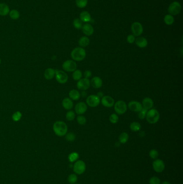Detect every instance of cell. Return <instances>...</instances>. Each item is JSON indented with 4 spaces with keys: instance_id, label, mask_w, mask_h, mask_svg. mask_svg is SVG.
I'll use <instances>...</instances> for the list:
<instances>
[{
    "instance_id": "6da1fadb",
    "label": "cell",
    "mask_w": 183,
    "mask_h": 184,
    "mask_svg": "<svg viewBox=\"0 0 183 184\" xmlns=\"http://www.w3.org/2000/svg\"><path fill=\"white\" fill-rule=\"evenodd\" d=\"M53 129L56 135L59 137L65 136L68 131V127L66 123L61 121L56 122L53 125Z\"/></svg>"
},
{
    "instance_id": "7a4b0ae2",
    "label": "cell",
    "mask_w": 183,
    "mask_h": 184,
    "mask_svg": "<svg viewBox=\"0 0 183 184\" xmlns=\"http://www.w3.org/2000/svg\"><path fill=\"white\" fill-rule=\"evenodd\" d=\"M87 53L85 50L81 47H76L71 52V57L75 62H81L85 59Z\"/></svg>"
},
{
    "instance_id": "3957f363",
    "label": "cell",
    "mask_w": 183,
    "mask_h": 184,
    "mask_svg": "<svg viewBox=\"0 0 183 184\" xmlns=\"http://www.w3.org/2000/svg\"><path fill=\"white\" fill-rule=\"evenodd\" d=\"M160 115L159 112L156 109L151 108L148 110L146 118L148 122L150 124L154 125L159 121Z\"/></svg>"
},
{
    "instance_id": "277c9868",
    "label": "cell",
    "mask_w": 183,
    "mask_h": 184,
    "mask_svg": "<svg viewBox=\"0 0 183 184\" xmlns=\"http://www.w3.org/2000/svg\"><path fill=\"white\" fill-rule=\"evenodd\" d=\"M114 108L117 115H122L125 114L127 109V105L126 102L122 100H119L115 103Z\"/></svg>"
},
{
    "instance_id": "5b68a950",
    "label": "cell",
    "mask_w": 183,
    "mask_h": 184,
    "mask_svg": "<svg viewBox=\"0 0 183 184\" xmlns=\"http://www.w3.org/2000/svg\"><path fill=\"white\" fill-rule=\"evenodd\" d=\"M62 69L67 72H73L77 69V64L73 60H67L62 64Z\"/></svg>"
},
{
    "instance_id": "8992f818",
    "label": "cell",
    "mask_w": 183,
    "mask_h": 184,
    "mask_svg": "<svg viewBox=\"0 0 183 184\" xmlns=\"http://www.w3.org/2000/svg\"><path fill=\"white\" fill-rule=\"evenodd\" d=\"M86 170V165L84 161L82 160H77L73 166V170L76 174H82L84 173Z\"/></svg>"
},
{
    "instance_id": "52a82bcc",
    "label": "cell",
    "mask_w": 183,
    "mask_h": 184,
    "mask_svg": "<svg viewBox=\"0 0 183 184\" xmlns=\"http://www.w3.org/2000/svg\"><path fill=\"white\" fill-rule=\"evenodd\" d=\"M86 102V104L90 107L95 108L100 104L101 98H99L97 95H90L87 97Z\"/></svg>"
},
{
    "instance_id": "ba28073f",
    "label": "cell",
    "mask_w": 183,
    "mask_h": 184,
    "mask_svg": "<svg viewBox=\"0 0 183 184\" xmlns=\"http://www.w3.org/2000/svg\"><path fill=\"white\" fill-rule=\"evenodd\" d=\"M55 76L56 81L61 84H65L68 80V76L67 74L63 71L56 70Z\"/></svg>"
},
{
    "instance_id": "9c48e42d",
    "label": "cell",
    "mask_w": 183,
    "mask_h": 184,
    "mask_svg": "<svg viewBox=\"0 0 183 184\" xmlns=\"http://www.w3.org/2000/svg\"><path fill=\"white\" fill-rule=\"evenodd\" d=\"M76 86L79 90L85 91L86 90L88 89L90 87V81L89 79L84 78H82L77 81Z\"/></svg>"
},
{
    "instance_id": "30bf717a",
    "label": "cell",
    "mask_w": 183,
    "mask_h": 184,
    "mask_svg": "<svg viewBox=\"0 0 183 184\" xmlns=\"http://www.w3.org/2000/svg\"><path fill=\"white\" fill-rule=\"evenodd\" d=\"M181 5L178 2H173L172 4H170L169 7L168 8V11L171 15H177L179 13L181 10Z\"/></svg>"
},
{
    "instance_id": "8fae6325",
    "label": "cell",
    "mask_w": 183,
    "mask_h": 184,
    "mask_svg": "<svg viewBox=\"0 0 183 184\" xmlns=\"http://www.w3.org/2000/svg\"><path fill=\"white\" fill-rule=\"evenodd\" d=\"M131 30L134 36H140L144 31L142 24L139 22H134L131 26Z\"/></svg>"
},
{
    "instance_id": "7c38bea8",
    "label": "cell",
    "mask_w": 183,
    "mask_h": 184,
    "mask_svg": "<svg viewBox=\"0 0 183 184\" xmlns=\"http://www.w3.org/2000/svg\"><path fill=\"white\" fill-rule=\"evenodd\" d=\"M153 168L154 171L157 173H161L165 169V164L163 161L156 159L153 163Z\"/></svg>"
},
{
    "instance_id": "4fadbf2b",
    "label": "cell",
    "mask_w": 183,
    "mask_h": 184,
    "mask_svg": "<svg viewBox=\"0 0 183 184\" xmlns=\"http://www.w3.org/2000/svg\"><path fill=\"white\" fill-rule=\"evenodd\" d=\"M101 105L106 108H111L115 105V100L109 96H105L101 98Z\"/></svg>"
},
{
    "instance_id": "5bb4252c",
    "label": "cell",
    "mask_w": 183,
    "mask_h": 184,
    "mask_svg": "<svg viewBox=\"0 0 183 184\" xmlns=\"http://www.w3.org/2000/svg\"><path fill=\"white\" fill-rule=\"evenodd\" d=\"M128 107L131 111L139 113L142 109V105L140 102L137 101H132L128 103Z\"/></svg>"
},
{
    "instance_id": "9a60e30c",
    "label": "cell",
    "mask_w": 183,
    "mask_h": 184,
    "mask_svg": "<svg viewBox=\"0 0 183 184\" xmlns=\"http://www.w3.org/2000/svg\"><path fill=\"white\" fill-rule=\"evenodd\" d=\"M88 105L84 102H79L75 107V111L77 115H83L87 112Z\"/></svg>"
},
{
    "instance_id": "2e32d148",
    "label": "cell",
    "mask_w": 183,
    "mask_h": 184,
    "mask_svg": "<svg viewBox=\"0 0 183 184\" xmlns=\"http://www.w3.org/2000/svg\"><path fill=\"white\" fill-rule=\"evenodd\" d=\"M82 30L83 33L87 36H92L94 32L93 26L90 24H85L84 25H82Z\"/></svg>"
},
{
    "instance_id": "e0dca14e",
    "label": "cell",
    "mask_w": 183,
    "mask_h": 184,
    "mask_svg": "<svg viewBox=\"0 0 183 184\" xmlns=\"http://www.w3.org/2000/svg\"><path fill=\"white\" fill-rule=\"evenodd\" d=\"M90 85H92L94 88H99L103 85V80L98 76H95L91 80Z\"/></svg>"
},
{
    "instance_id": "ac0fdd59",
    "label": "cell",
    "mask_w": 183,
    "mask_h": 184,
    "mask_svg": "<svg viewBox=\"0 0 183 184\" xmlns=\"http://www.w3.org/2000/svg\"><path fill=\"white\" fill-rule=\"evenodd\" d=\"M142 107L147 109L148 110L153 108L154 105V102L150 98H146L142 100Z\"/></svg>"
},
{
    "instance_id": "d6986e66",
    "label": "cell",
    "mask_w": 183,
    "mask_h": 184,
    "mask_svg": "<svg viewBox=\"0 0 183 184\" xmlns=\"http://www.w3.org/2000/svg\"><path fill=\"white\" fill-rule=\"evenodd\" d=\"M135 43L140 48H144L148 45L147 40H146V38L142 37H138L137 39H135Z\"/></svg>"
},
{
    "instance_id": "ffe728a7",
    "label": "cell",
    "mask_w": 183,
    "mask_h": 184,
    "mask_svg": "<svg viewBox=\"0 0 183 184\" xmlns=\"http://www.w3.org/2000/svg\"><path fill=\"white\" fill-rule=\"evenodd\" d=\"M62 105L63 107L68 110H70V109H72L74 105L72 101L68 98H66L63 100Z\"/></svg>"
},
{
    "instance_id": "44dd1931",
    "label": "cell",
    "mask_w": 183,
    "mask_h": 184,
    "mask_svg": "<svg viewBox=\"0 0 183 184\" xmlns=\"http://www.w3.org/2000/svg\"><path fill=\"white\" fill-rule=\"evenodd\" d=\"M56 74V70L52 69V68H49L45 71L44 72V76L46 80H50L52 79Z\"/></svg>"
},
{
    "instance_id": "7402d4cb",
    "label": "cell",
    "mask_w": 183,
    "mask_h": 184,
    "mask_svg": "<svg viewBox=\"0 0 183 184\" xmlns=\"http://www.w3.org/2000/svg\"><path fill=\"white\" fill-rule=\"evenodd\" d=\"M10 12L9 7L6 4H0V16H6Z\"/></svg>"
},
{
    "instance_id": "603a6c76",
    "label": "cell",
    "mask_w": 183,
    "mask_h": 184,
    "mask_svg": "<svg viewBox=\"0 0 183 184\" xmlns=\"http://www.w3.org/2000/svg\"><path fill=\"white\" fill-rule=\"evenodd\" d=\"M69 98L72 100L77 101L80 98L81 94L77 90L72 89L69 93Z\"/></svg>"
},
{
    "instance_id": "cb8c5ba5",
    "label": "cell",
    "mask_w": 183,
    "mask_h": 184,
    "mask_svg": "<svg viewBox=\"0 0 183 184\" xmlns=\"http://www.w3.org/2000/svg\"><path fill=\"white\" fill-rule=\"evenodd\" d=\"M80 17L81 21L84 22H89L92 20L90 14L87 11H82L80 15Z\"/></svg>"
},
{
    "instance_id": "d4e9b609",
    "label": "cell",
    "mask_w": 183,
    "mask_h": 184,
    "mask_svg": "<svg viewBox=\"0 0 183 184\" xmlns=\"http://www.w3.org/2000/svg\"><path fill=\"white\" fill-rule=\"evenodd\" d=\"M90 44V40L88 37L83 36L80 38L79 40V45L81 47H85L88 46Z\"/></svg>"
},
{
    "instance_id": "484cf974",
    "label": "cell",
    "mask_w": 183,
    "mask_h": 184,
    "mask_svg": "<svg viewBox=\"0 0 183 184\" xmlns=\"http://www.w3.org/2000/svg\"><path fill=\"white\" fill-rule=\"evenodd\" d=\"M130 128L132 132H137L140 130L141 129V125L140 123H139L137 122H133L131 123Z\"/></svg>"
},
{
    "instance_id": "4316f807",
    "label": "cell",
    "mask_w": 183,
    "mask_h": 184,
    "mask_svg": "<svg viewBox=\"0 0 183 184\" xmlns=\"http://www.w3.org/2000/svg\"><path fill=\"white\" fill-rule=\"evenodd\" d=\"M129 139V135L127 132H122L119 137V141L121 144H125L127 142Z\"/></svg>"
},
{
    "instance_id": "83f0119b",
    "label": "cell",
    "mask_w": 183,
    "mask_h": 184,
    "mask_svg": "<svg viewBox=\"0 0 183 184\" xmlns=\"http://www.w3.org/2000/svg\"><path fill=\"white\" fill-rule=\"evenodd\" d=\"M82 74L81 71L79 70V69H76L75 71H74L72 74V79H74L75 81H79L80 79H82Z\"/></svg>"
},
{
    "instance_id": "f1b7e54d",
    "label": "cell",
    "mask_w": 183,
    "mask_h": 184,
    "mask_svg": "<svg viewBox=\"0 0 183 184\" xmlns=\"http://www.w3.org/2000/svg\"><path fill=\"white\" fill-rule=\"evenodd\" d=\"M68 158L69 161H70V163L75 162L78 160V159L79 158V154L77 152H72L69 155Z\"/></svg>"
},
{
    "instance_id": "f546056e",
    "label": "cell",
    "mask_w": 183,
    "mask_h": 184,
    "mask_svg": "<svg viewBox=\"0 0 183 184\" xmlns=\"http://www.w3.org/2000/svg\"><path fill=\"white\" fill-rule=\"evenodd\" d=\"M164 23L168 25H171L174 23L175 20L172 15L169 14L165 16L164 18Z\"/></svg>"
},
{
    "instance_id": "4dcf8cb0",
    "label": "cell",
    "mask_w": 183,
    "mask_h": 184,
    "mask_svg": "<svg viewBox=\"0 0 183 184\" xmlns=\"http://www.w3.org/2000/svg\"><path fill=\"white\" fill-rule=\"evenodd\" d=\"M9 16L13 20H17L20 18V13L18 11L16 10H12L9 12Z\"/></svg>"
},
{
    "instance_id": "1f68e13d",
    "label": "cell",
    "mask_w": 183,
    "mask_h": 184,
    "mask_svg": "<svg viewBox=\"0 0 183 184\" xmlns=\"http://www.w3.org/2000/svg\"><path fill=\"white\" fill-rule=\"evenodd\" d=\"M65 118L67 119V120L68 121H73L75 118V112H73L72 110H69V111H68L66 113Z\"/></svg>"
},
{
    "instance_id": "d6a6232c",
    "label": "cell",
    "mask_w": 183,
    "mask_h": 184,
    "mask_svg": "<svg viewBox=\"0 0 183 184\" xmlns=\"http://www.w3.org/2000/svg\"><path fill=\"white\" fill-rule=\"evenodd\" d=\"M76 4L80 8H83L87 6L88 0H76Z\"/></svg>"
},
{
    "instance_id": "836d02e7",
    "label": "cell",
    "mask_w": 183,
    "mask_h": 184,
    "mask_svg": "<svg viewBox=\"0 0 183 184\" xmlns=\"http://www.w3.org/2000/svg\"><path fill=\"white\" fill-rule=\"evenodd\" d=\"M77 177L76 174H70L68 177V181L70 184H75L77 181Z\"/></svg>"
},
{
    "instance_id": "e575fe53",
    "label": "cell",
    "mask_w": 183,
    "mask_h": 184,
    "mask_svg": "<svg viewBox=\"0 0 183 184\" xmlns=\"http://www.w3.org/2000/svg\"><path fill=\"white\" fill-rule=\"evenodd\" d=\"M73 25L76 29H80L82 27V22L79 18H76L73 21Z\"/></svg>"
},
{
    "instance_id": "d590c367",
    "label": "cell",
    "mask_w": 183,
    "mask_h": 184,
    "mask_svg": "<svg viewBox=\"0 0 183 184\" xmlns=\"http://www.w3.org/2000/svg\"><path fill=\"white\" fill-rule=\"evenodd\" d=\"M109 121L112 124H116L119 121V117L117 114H112L109 117Z\"/></svg>"
},
{
    "instance_id": "8d00e7d4",
    "label": "cell",
    "mask_w": 183,
    "mask_h": 184,
    "mask_svg": "<svg viewBox=\"0 0 183 184\" xmlns=\"http://www.w3.org/2000/svg\"><path fill=\"white\" fill-rule=\"evenodd\" d=\"M65 139L68 142L74 141L76 138V135L73 132L67 133L65 135Z\"/></svg>"
},
{
    "instance_id": "74e56055",
    "label": "cell",
    "mask_w": 183,
    "mask_h": 184,
    "mask_svg": "<svg viewBox=\"0 0 183 184\" xmlns=\"http://www.w3.org/2000/svg\"><path fill=\"white\" fill-rule=\"evenodd\" d=\"M77 121L80 125H84L87 123V119L85 116L82 115H80L77 117Z\"/></svg>"
},
{
    "instance_id": "f35d334b",
    "label": "cell",
    "mask_w": 183,
    "mask_h": 184,
    "mask_svg": "<svg viewBox=\"0 0 183 184\" xmlns=\"http://www.w3.org/2000/svg\"><path fill=\"white\" fill-rule=\"evenodd\" d=\"M22 113L19 111H18L13 113V115H12V119L15 122L19 121L22 118Z\"/></svg>"
},
{
    "instance_id": "ab89813d",
    "label": "cell",
    "mask_w": 183,
    "mask_h": 184,
    "mask_svg": "<svg viewBox=\"0 0 183 184\" xmlns=\"http://www.w3.org/2000/svg\"><path fill=\"white\" fill-rule=\"evenodd\" d=\"M147 109L142 108V110H141L140 112L138 113H139L138 114V117L140 118V120H144V119L146 118V114L147 113Z\"/></svg>"
},
{
    "instance_id": "60d3db41",
    "label": "cell",
    "mask_w": 183,
    "mask_h": 184,
    "mask_svg": "<svg viewBox=\"0 0 183 184\" xmlns=\"http://www.w3.org/2000/svg\"><path fill=\"white\" fill-rule=\"evenodd\" d=\"M158 152L155 149H152L149 152V156L153 159H156L158 157Z\"/></svg>"
},
{
    "instance_id": "b9f144b4",
    "label": "cell",
    "mask_w": 183,
    "mask_h": 184,
    "mask_svg": "<svg viewBox=\"0 0 183 184\" xmlns=\"http://www.w3.org/2000/svg\"><path fill=\"white\" fill-rule=\"evenodd\" d=\"M149 184H160V180L159 178L157 177H152L149 179Z\"/></svg>"
},
{
    "instance_id": "7bdbcfd3",
    "label": "cell",
    "mask_w": 183,
    "mask_h": 184,
    "mask_svg": "<svg viewBox=\"0 0 183 184\" xmlns=\"http://www.w3.org/2000/svg\"><path fill=\"white\" fill-rule=\"evenodd\" d=\"M135 37L133 35H130L127 37V41L130 44H133L135 41Z\"/></svg>"
},
{
    "instance_id": "ee69618b",
    "label": "cell",
    "mask_w": 183,
    "mask_h": 184,
    "mask_svg": "<svg viewBox=\"0 0 183 184\" xmlns=\"http://www.w3.org/2000/svg\"><path fill=\"white\" fill-rule=\"evenodd\" d=\"M92 76V72L90 70H87L85 71L84 73V78L89 79V78H90Z\"/></svg>"
},
{
    "instance_id": "f6af8a7d",
    "label": "cell",
    "mask_w": 183,
    "mask_h": 184,
    "mask_svg": "<svg viewBox=\"0 0 183 184\" xmlns=\"http://www.w3.org/2000/svg\"><path fill=\"white\" fill-rule=\"evenodd\" d=\"M97 96H98L99 98H101L103 96H104V94H103V93L102 92H99L98 93V94H97Z\"/></svg>"
},
{
    "instance_id": "bcb514c9",
    "label": "cell",
    "mask_w": 183,
    "mask_h": 184,
    "mask_svg": "<svg viewBox=\"0 0 183 184\" xmlns=\"http://www.w3.org/2000/svg\"><path fill=\"white\" fill-rule=\"evenodd\" d=\"M81 96L83 97H85L86 96H87V93L85 91H83L81 93Z\"/></svg>"
},
{
    "instance_id": "7dc6e473",
    "label": "cell",
    "mask_w": 183,
    "mask_h": 184,
    "mask_svg": "<svg viewBox=\"0 0 183 184\" xmlns=\"http://www.w3.org/2000/svg\"><path fill=\"white\" fill-rule=\"evenodd\" d=\"M162 184H171V183H170L169 182H168V181H163Z\"/></svg>"
},
{
    "instance_id": "c3c4849f",
    "label": "cell",
    "mask_w": 183,
    "mask_h": 184,
    "mask_svg": "<svg viewBox=\"0 0 183 184\" xmlns=\"http://www.w3.org/2000/svg\"><path fill=\"white\" fill-rule=\"evenodd\" d=\"M1 60L0 59V64H1Z\"/></svg>"
},
{
    "instance_id": "681fc988",
    "label": "cell",
    "mask_w": 183,
    "mask_h": 184,
    "mask_svg": "<svg viewBox=\"0 0 183 184\" xmlns=\"http://www.w3.org/2000/svg\"></svg>"
}]
</instances>
